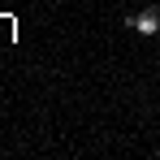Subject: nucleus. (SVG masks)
Here are the masks:
<instances>
[{
  "instance_id": "f257e3e1",
  "label": "nucleus",
  "mask_w": 160,
  "mask_h": 160,
  "mask_svg": "<svg viewBox=\"0 0 160 160\" xmlns=\"http://www.w3.org/2000/svg\"><path fill=\"white\" fill-rule=\"evenodd\" d=\"M126 26L134 35H143V39H152V35H160V9H138V13L126 18Z\"/></svg>"
}]
</instances>
